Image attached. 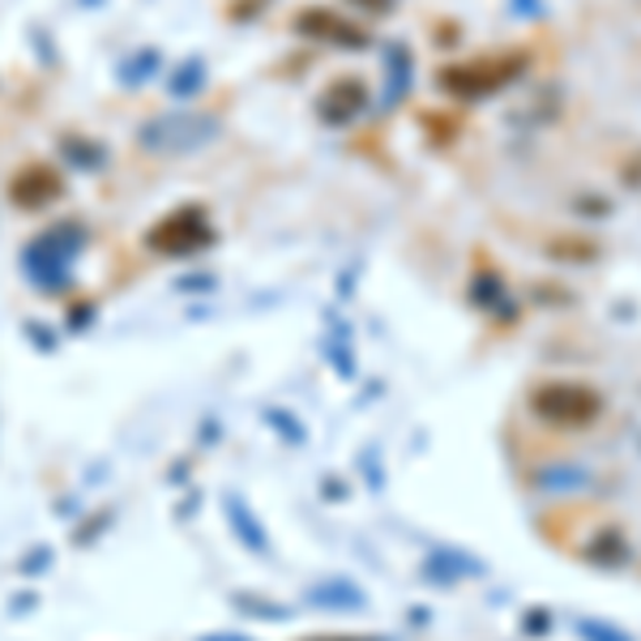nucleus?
Segmentation results:
<instances>
[{"label":"nucleus","instance_id":"nucleus-1","mask_svg":"<svg viewBox=\"0 0 641 641\" xmlns=\"http://www.w3.org/2000/svg\"><path fill=\"white\" fill-rule=\"evenodd\" d=\"M527 52H488V57L445 64L437 73V86L445 94H453V99H492V94H501L504 86L518 82L527 73Z\"/></svg>","mask_w":641,"mask_h":641},{"label":"nucleus","instance_id":"nucleus-2","mask_svg":"<svg viewBox=\"0 0 641 641\" xmlns=\"http://www.w3.org/2000/svg\"><path fill=\"white\" fill-rule=\"evenodd\" d=\"M530 415L552 428H590L603 415V393L585 381H543L527 398Z\"/></svg>","mask_w":641,"mask_h":641},{"label":"nucleus","instance_id":"nucleus-3","mask_svg":"<svg viewBox=\"0 0 641 641\" xmlns=\"http://www.w3.org/2000/svg\"><path fill=\"white\" fill-rule=\"evenodd\" d=\"M210 138H219V116L206 112H171L154 116L138 129V141L150 154H193Z\"/></svg>","mask_w":641,"mask_h":641},{"label":"nucleus","instance_id":"nucleus-4","mask_svg":"<svg viewBox=\"0 0 641 641\" xmlns=\"http://www.w3.org/2000/svg\"><path fill=\"white\" fill-rule=\"evenodd\" d=\"M210 240H214V231H210V214L201 206H184L176 214H163L146 231V249L163 252V257H193Z\"/></svg>","mask_w":641,"mask_h":641},{"label":"nucleus","instance_id":"nucleus-5","mask_svg":"<svg viewBox=\"0 0 641 641\" xmlns=\"http://www.w3.org/2000/svg\"><path fill=\"white\" fill-rule=\"evenodd\" d=\"M60 193H64V180H60V171L48 168V163H27V168L13 171V180H9V201H13L18 210H43V206H52Z\"/></svg>","mask_w":641,"mask_h":641},{"label":"nucleus","instance_id":"nucleus-6","mask_svg":"<svg viewBox=\"0 0 641 641\" xmlns=\"http://www.w3.org/2000/svg\"><path fill=\"white\" fill-rule=\"evenodd\" d=\"M296 30L308 34V39H321V43H342V48H351V52H363V48H368V30L347 22L334 9H321V4L304 9V13L296 18Z\"/></svg>","mask_w":641,"mask_h":641},{"label":"nucleus","instance_id":"nucleus-7","mask_svg":"<svg viewBox=\"0 0 641 641\" xmlns=\"http://www.w3.org/2000/svg\"><path fill=\"white\" fill-rule=\"evenodd\" d=\"M368 108V86L363 78H338L321 90V99H317V116L325 120V124H351L355 116Z\"/></svg>","mask_w":641,"mask_h":641},{"label":"nucleus","instance_id":"nucleus-8","mask_svg":"<svg viewBox=\"0 0 641 641\" xmlns=\"http://www.w3.org/2000/svg\"><path fill=\"white\" fill-rule=\"evenodd\" d=\"M548 257H557V261H594L599 244L578 240V236H557V240H548Z\"/></svg>","mask_w":641,"mask_h":641},{"label":"nucleus","instance_id":"nucleus-9","mask_svg":"<svg viewBox=\"0 0 641 641\" xmlns=\"http://www.w3.org/2000/svg\"><path fill=\"white\" fill-rule=\"evenodd\" d=\"M385 64H390V103H398L402 99V90H407V82H411V57L402 52V43H390V52H385Z\"/></svg>","mask_w":641,"mask_h":641},{"label":"nucleus","instance_id":"nucleus-10","mask_svg":"<svg viewBox=\"0 0 641 641\" xmlns=\"http://www.w3.org/2000/svg\"><path fill=\"white\" fill-rule=\"evenodd\" d=\"M585 557L594 560V564H624V557H629V548H624V539L615 534V530H603L590 548H585Z\"/></svg>","mask_w":641,"mask_h":641},{"label":"nucleus","instance_id":"nucleus-11","mask_svg":"<svg viewBox=\"0 0 641 641\" xmlns=\"http://www.w3.org/2000/svg\"><path fill=\"white\" fill-rule=\"evenodd\" d=\"M201 82H206V64L201 60H184L176 73H171V94H197L201 90Z\"/></svg>","mask_w":641,"mask_h":641},{"label":"nucleus","instance_id":"nucleus-12","mask_svg":"<svg viewBox=\"0 0 641 641\" xmlns=\"http://www.w3.org/2000/svg\"><path fill=\"white\" fill-rule=\"evenodd\" d=\"M474 304H497V300H504V287L497 274H483V279H474V291H471Z\"/></svg>","mask_w":641,"mask_h":641},{"label":"nucleus","instance_id":"nucleus-13","mask_svg":"<svg viewBox=\"0 0 641 641\" xmlns=\"http://www.w3.org/2000/svg\"><path fill=\"white\" fill-rule=\"evenodd\" d=\"M578 633H582L585 641H633V638H624L620 629H612V624H603V620H582Z\"/></svg>","mask_w":641,"mask_h":641},{"label":"nucleus","instance_id":"nucleus-14","mask_svg":"<svg viewBox=\"0 0 641 641\" xmlns=\"http://www.w3.org/2000/svg\"><path fill=\"white\" fill-rule=\"evenodd\" d=\"M552 629V615L548 612H530L527 615V633H548Z\"/></svg>","mask_w":641,"mask_h":641},{"label":"nucleus","instance_id":"nucleus-15","mask_svg":"<svg viewBox=\"0 0 641 641\" xmlns=\"http://www.w3.org/2000/svg\"><path fill=\"white\" fill-rule=\"evenodd\" d=\"M355 4H363V9H390L393 0H355Z\"/></svg>","mask_w":641,"mask_h":641}]
</instances>
